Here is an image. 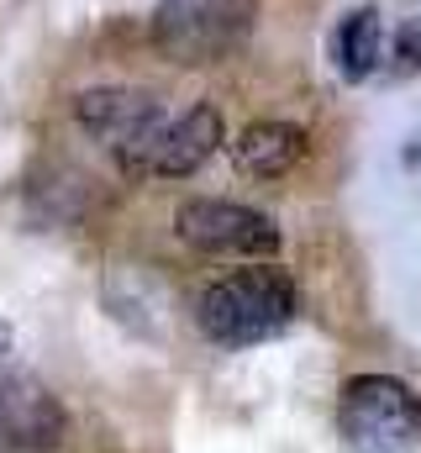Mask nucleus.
Listing matches in <instances>:
<instances>
[{
  "instance_id": "obj_9",
  "label": "nucleus",
  "mask_w": 421,
  "mask_h": 453,
  "mask_svg": "<svg viewBox=\"0 0 421 453\" xmlns=\"http://www.w3.org/2000/svg\"><path fill=\"white\" fill-rule=\"evenodd\" d=\"M379 53H385V27L364 5L337 27V69H342V80H369L379 69Z\"/></svg>"
},
{
  "instance_id": "obj_5",
  "label": "nucleus",
  "mask_w": 421,
  "mask_h": 453,
  "mask_svg": "<svg viewBox=\"0 0 421 453\" xmlns=\"http://www.w3.org/2000/svg\"><path fill=\"white\" fill-rule=\"evenodd\" d=\"M174 232L195 248V253H210V258H264L279 248V232L264 211L253 206H237V201H185L174 211Z\"/></svg>"
},
{
  "instance_id": "obj_11",
  "label": "nucleus",
  "mask_w": 421,
  "mask_h": 453,
  "mask_svg": "<svg viewBox=\"0 0 421 453\" xmlns=\"http://www.w3.org/2000/svg\"><path fill=\"white\" fill-rule=\"evenodd\" d=\"M0 348H11V327L5 322H0Z\"/></svg>"
},
{
  "instance_id": "obj_10",
  "label": "nucleus",
  "mask_w": 421,
  "mask_h": 453,
  "mask_svg": "<svg viewBox=\"0 0 421 453\" xmlns=\"http://www.w3.org/2000/svg\"><path fill=\"white\" fill-rule=\"evenodd\" d=\"M395 53H401V64H421V16H411L395 32Z\"/></svg>"
},
{
  "instance_id": "obj_6",
  "label": "nucleus",
  "mask_w": 421,
  "mask_h": 453,
  "mask_svg": "<svg viewBox=\"0 0 421 453\" xmlns=\"http://www.w3.org/2000/svg\"><path fill=\"white\" fill-rule=\"evenodd\" d=\"M0 443L11 449H58L64 406L32 374H0Z\"/></svg>"
},
{
  "instance_id": "obj_3",
  "label": "nucleus",
  "mask_w": 421,
  "mask_h": 453,
  "mask_svg": "<svg viewBox=\"0 0 421 453\" xmlns=\"http://www.w3.org/2000/svg\"><path fill=\"white\" fill-rule=\"evenodd\" d=\"M253 5L258 0H158L153 42L174 64H216L242 42Z\"/></svg>"
},
{
  "instance_id": "obj_7",
  "label": "nucleus",
  "mask_w": 421,
  "mask_h": 453,
  "mask_svg": "<svg viewBox=\"0 0 421 453\" xmlns=\"http://www.w3.org/2000/svg\"><path fill=\"white\" fill-rule=\"evenodd\" d=\"M74 116H80V127L85 132H96L105 148L116 153V158H126L158 121L164 111L142 96V90H126V85H101V90H85L80 101H74Z\"/></svg>"
},
{
  "instance_id": "obj_4",
  "label": "nucleus",
  "mask_w": 421,
  "mask_h": 453,
  "mask_svg": "<svg viewBox=\"0 0 421 453\" xmlns=\"http://www.w3.org/2000/svg\"><path fill=\"white\" fill-rule=\"evenodd\" d=\"M216 148H221V111H216V106H190L185 116H164V121L121 158V169H126V174H164V180H180V174H195Z\"/></svg>"
},
{
  "instance_id": "obj_8",
  "label": "nucleus",
  "mask_w": 421,
  "mask_h": 453,
  "mask_svg": "<svg viewBox=\"0 0 421 453\" xmlns=\"http://www.w3.org/2000/svg\"><path fill=\"white\" fill-rule=\"evenodd\" d=\"M232 153H237V169H242V174H253V180H279V174H290V169L301 164L306 132L290 127V121H253V127L232 142Z\"/></svg>"
},
{
  "instance_id": "obj_1",
  "label": "nucleus",
  "mask_w": 421,
  "mask_h": 453,
  "mask_svg": "<svg viewBox=\"0 0 421 453\" xmlns=\"http://www.w3.org/2000/svg\"><path fill=\"white\" fill-rule=\"evenodd\" d=\"M290 317H295V285L285 269H264V264L216 280L195 306L201 333L221 348H248V342L274 338L279 327H290Z\"/></svg>"
},
{
  "instance_id": "obj_2",
  "label": "nucleus",
  "mask_w": 421,
  "mask_h": 453,
  "mask_svg": "<svg viewBox=\"0 0 421 453\" xmlns=\"http://www.w3.org/2000/svg\"><path fill=\"white\" fill-rule=\"evenodd\" d=\"M348 453H421V401L390 374H358L342 390Z\"/></svg>"
}]
</instances>
